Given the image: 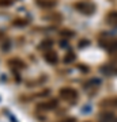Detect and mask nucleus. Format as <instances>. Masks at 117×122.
Instances as JSON below:
<instances>
[{
	"mask_svg": "<svg viewBox=\"0 0 117 122\" xmlns=\"http://www.w3.org/2000/svg\"><path fill=\"white\" fill-rule=\"evenodd\" d=\"M27 23L29 22H27L26 19H15V20L12 22V25L14 26H26Z\"/></svg>",
	"mask_w": 117,
	"mask_h": 122,
	"instance_id": "obj_8",
	"label": "nucleus"
},
{
	"mask_svg": "<svg viewBox=\"0 0 117 122\" xmlns=\"http://www.w3.org/2000/svg\"><path fill=\"white\" fill-rule=\"evenodd\" d=\"M10 65L11 66H15V68H23L25 66V62H22L21 60H18V58H14V60H11L10 61Z\"/></svg>",
	"mask_w": 117,
	"mask_h": 122,
	"instance_id": "obj_7",
	"label": "nucleus"
},
{
	"mask_svg": "<svg viewBox=\"0 0 117 122\" xmlns=\"http://www.w3.org/2000/svg\"><path fill=\"white\" fill-rule=\"evenodd\" d=\"M44 58H45V61L46 62H49V64H57V61H59V57H57V54L55 52H52V50H49V52H45L44 53Z\"/></svg>",
	"mask_w": 117,
	"mask_h": 122,
	"instance_id": "obj_3",
	"label": "nucleus"
},
{
	"mask_svg": "<svg viewBox=\"0 0 117 122\" xmlns=\"http://www.w3.org/2000/svg\"><path fill=\"white\" fill-rule=\"evenodd\" d=\"M56 106H57V100L52 99V100H48V102H44V103H39L38 109L39 110H52Z\"/></svg>",
	"mask_w": 117,
	"mask_h": 122,
	"instance_id": "obj_4",
	"label": "nucleus"
},
{
	"mask_svg": "<svg viewBox=\"0 0 117 122\" xmlns=\"http://www.w3.org/2000/svg\"><path fill=\"white\" fill-rule=\"evenodd\" d=\"M38 4L44 8H52L57 4L56 0H38Z\"/></svg>",
	"mask_w": 117,
	"mask_h": 122,
	"instance_id": "obj_5",
	"label": "nucleus"
},
{
	"mask_svg": "<svg viewBox=\"0 0 117 122\" xmlns=\"http://www.w3.org/2000/svg\"><path fill=\"white\" fill-rule=\"evenodd\" d=\"M109 50H117V41H110V44L106 45Z\"/></svg>",
	"mask_w": 117,
	"mask_h": 122,
	"instance_id": "obj_10",
	"label": "nucleus"
},
{
	"mask_svg": "<svg viewBox=\"0 0 117 122\" xmlns=\"http://www.w3.org/2000/svg\"><path fill=\"white\" fill-rule=\"evenodd\" d=\"M60 96L63 99L68 100V102H75L76 98H78V92L75 91L74 88L65 87V88H61L60 90Z\"/></svg>",
	"mask_w": 117,
	"mask_h": 122,
	"instance_id": "obj_1",
	"label": "nucleus"
},
{
	"mask_svg": "<svg viewBox=\"0 0 117 122\" xmlns=\"http://www.w3.org/2000/svg\"><path fill=\"white\" fill-rule=\"evenodd\" d=\"M60 122H76V119L74 117H69V118H63Z\"/></svg>",
	"mask_w": 117,
	"mask_h": 122,
	"instance_id": "obj_11",
	"label": "nucleus"
},
{
	"mask_svg": "<svg viewBox=\"0 0 117 122\" xmlns=\"http://www.w3.org/2000/svg\"><path fill=\"white\" fill-rule=\"evenodd\" d=\"M11 3V0H0V5H10Z\"/></svg>",
	"mask_w": 117,
	"mask_h": 122,
	"instance_id": "obj_12",
	"label": "nucleus"
},
{
	"mask_svg": "<svg viewBox=\"0 0 117 122\" xmlns=\"http://www.w3.org/2000/svg\"><path fill=\"white\" fill-rule=\"evenodd\" d=\"M75 8L82 14H93L94 12V5L89 1H79L75 4Z\"/></svg>",
	"mask_w": 117,
	"mask_h": 122,
	"instance_id": "obj_2",
	"label": "nucleus"
},
{
	"mask_svg": "<svg viewBox=\"0 0 117 122\" xmlns=\"http://www.w3.org/2000/svg\"><path fill=\"white\" fill-rule=\"evenodd\" d=\"M75 60V54L72 52H68L67 54H65V57H64V61L68 64V62H71V61H74Z\"/></svg>",
	"mask_w": 117,
	"mask_h": 122,
	"instance_id": "obj_9",
	"label": "nucleus"
},
{
	"mask_svg": "<svg viewBox=\"0 0 117 122\" xmlns=\"http://www.w3.org/2000/svg\"><path fill=\"white\" fill-rule=\"evenodd\" d=\"M106 19H108V22L110 23V25H113V26H117V11H113V12L108 14Z\"/></svg>",
	"mask_w": 117,
	"mask_h": 122,
	"instance_id": "obj_6",
	"label": "nucleus"
},
{
	"mask_svg": "<svg viewBox=\"0 0 117 122\" xmlns=\"http://www.w3.org/2000/svg\"><path fill=\"white\" fill-rule=\"evenodd\" d=\"M3 34H4V33H3V31H0V38H1V37H3Z\"/></svg>",
	"mask_w": 117,
	"mask_h": 122,
	"instance_id": "obj_13",
	"label": "nucleus"
}]
</instances>
